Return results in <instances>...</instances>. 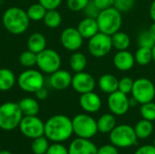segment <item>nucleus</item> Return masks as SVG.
<instances>
[{
	"mask_svg": "<svg viewBox=\"0 0 155 154\" xmlns=\"http://www.w3.org/2000/svg\"><path fill=\"white\" fill-rule=\"evenodd\" d=\"M5 28L13 34H21L25 33L30 23L26 11L20 7L13 6L6 9L2 18Z\"/></svg>",
	"mask_w": 155,
	"mask_h": 154,
	"instance_id": "obj_2",
	"label": "nucleus"
},
{
	"mask_svg": "<svg viewBox=\"0 0 155 154\" xmlns=\"http://www.w3.org/2000/svg\"><path fill=\"white\" fill-rule=\"evenodd\" d=\"M140 113L143 119L151 122L155 121V103L153 102H149L141 104Z\"/></svg>",
	"mask_w": 155,
	"mask_h": 154,
	"instance_id": "obj_33",
	"label": "nucleus"
},
{
	"mask_svg": "<svg viewBox=\"0 0 155 154\" xmlns=\"http://www.w3.org/2000/svg\"><path fill=\"white\" fill-rule=\"evenodd\" d=\"M131 93L140 104L153 102L155 97L154 84L148 78H138L134 82Z\"/></svg>",
	"mask_w": 155,
	"mask_h": 154,
	"instance_id": "obj_9",
	"label": "nucleus"
},
{
	"mask_svg": "<svg viewBox=\"0 0 155 154\" xmlns=\"http://www.w3.org/2000/svg\"><path fill=\"white\" fill-rule=\"evenodd\" d=\"M0 154H13V153H12V152H10L9 151L3 150V151H0Z\"/></svg>",
	"mask_w": 155,
	"mask_h": 154,
	"instance_id": "obj_49",
	"label": "nucleus"
},
{
	"mask_svg": "<svg viewBox=\"0 0 155 154\" xmlns=\"http://www.w3.org/2000/svg\"><path fill=\"white\" fill-rule=\"evenodd\" d=\"M18 127L24 136L32 140L45 135V123L36 115L23 116Z\"/></svg>",
	"mask_w": 155,
	"mask_h": 154,
	"instance_id": "obj_11",
	"label": "nucleus"
},
{
	"mask_svg": "<svg viewBox=\"0 0 155 154\" xmlns=\"http://www.w3.org/2000/svg\"><path fill=\"white\" fill-rule=\"evenodd\" d=\"M134 154H155V147L153 145H144L139 148Z\"/></svg>",
	"mask_w": 155,
	"mask_h": 154,
	"instance_id": "obj_43",
	"label": "nucleus"
},
{
	"mask_svg": "<svg viewBox=\"0 0 155 154\" xmlns=\"http://www.w3.org/2000/svg\"><path fill=\"white\" fill-rule=\"evenodd\" d=\"M73 133L72 120L65 115H54L45 123V136L54 143L64 142Z\"/></svg>",
	"mask_w": 155,
	"mask_h": 154,
	"instance_id": "obj_1",
	"label": "nucleus"
},
{
	"mask_svg": "<svg viewBox=\"0 0 155 154\" xmlns=\"http://www.w3.org/2000/svg\"><path fill=\"white\" fill-rule=\"evenodd\" d=\"M18 103L7 102L0 105V128L4 131H12L19 126L23 118Z\"/></svg>",
	"mask_w": 155,
	"mask_h": 154,
	"instance_id": "obj_4",
	"label": "nucleus"
},
{
	"mask_svg": "<svg viewBox=\"0 0 155 154\" xmlns=\"http://www.w3.org/2000/svg\"><path fill=\"white\" fill-rule=\"evenodd\" d=\"M134 80L129 77V76H124L119 80V85H118V90L125 94L131 93L134 86Z\"/></svg>",
	"mask_w": 155,
	"mask_h": 154,
	"instance_id": "obj_35",
	"label": "nucleus"
},
{
	"mask_svg": "<svg viewBox=\"0 0 155 154\" xmlns=\"http://www.w3.org/2000/svg\"><path fill=\"white\" fill-rule=\"evenodd\" d=\"M129 103H130V107L131 106H136L138 104V102L134 97H132L131 99H129Z\"/></svg>",
	"mask_w": 155,
	"mask_h": 154,
	"instance_id": "obj_47",
	"label": "nucleus"
},
{
	"mask_svg": "<svg viewBox=\"0 0 155 154\" xmlns=\"http://www.w3.org/2000/svg\"><path fill=\"white\" fill-rule=\"evenodd\" d=\"M152 38L153 39V41L155 42V22H153V24H152V25L150 26V28L148 29Z\"/></svg>",
	"mask_w": 155,
	"mask_h": 154,
	"instance_id": "obj_46",
	"label": "nucleus"
},
{
	"mask_svg": "<svg viewBox=\"0 0 155 154\" xmlns=\"http://www.w3.org/2000/svg\"><path fill=\"white\" fill-rule=\"evenodd\" d=\"M17 84L23 91L35 93L40 88L44 87L45 78L41 72L28 68L20 74L17 78Z\"/></svg>",
	"mask_w": 155,
	"mask_h": 154,
	"instance_id": "obj_7",
	"label": "nucleus"
},
{
	"mask_svg": "<svg viewBox=\"0 0 155 154\" xmlns=\"http://www.w3.org/2000/svg\"><path fill=\"white\" fill-rule=\"evenodd\" d=\"M45 154H69L68 153V149L61 144L60 143H55L52 145L49 146L47 152Z\"/></svg>",
	"mask_w": 155,
	"mask_h": 154,
	"instance_id": "obj_38",
	"label": "nucleus"
},
{
	"mask_svg": "<svg viewBox=\"0 0 155 154\" xmlns=\"http://www.w3.org/2000/svg\"><path fill=\"white\" fill-rule=\"evenodd\" d=\"M84 14H85V15H86L87 17L96 18V17L98 16L99 13H100V10L95 6V5L93 3V1L90 0L89 4H88L87 6L84 8Z\"/></svg>",
	"mask_w": 155,
	"mask_h": 154,
	"instance_id": "obj_39",
	"label": "nucleus"
},
{
	"mask_svg": "<svg viewBox=\"0 0 155 154\" xmlns=\"http://www.w3.org/2000/svg\"><path fill=\"white\" fill-rule=\"evenodd\" d=\"M97 147L89 139L77 138L69 145V154H97Z\"/></svg>",
	"mask_w": 155,
	"mask_h": 154,
	"instance_id": "obj_16",
	"label": "nucleus"
},
{
	"mask_svg": "<svg viewBox=\"0 0 155 154\" xmlns=\"http://www.w3.org/2000/svg\"><path fill=\"white\" fill-rule=\"evenodd\" d=\"M43 20L47 27L56 28L62 23V15L56 9L47 10Z\"/></svg>",
	"mask_w": 155,
	"mask_h": 154,
	"instance_id": "obj_29",
	"label": "nucleus"
},
{
	"mask_svg": "<svg viewBox=\"0 0 155 154\" xmlns=\"http://www.w3.org/2000/svg\"><path fill=\"white\" fill-rule=\"evenodd\" d=\"M72 123L74 133L79 138L91 139L98 132L97 121L86 113L75 115L72 120Z\"/></svg>",
	"mask_w": 155,
	"mask_h": 154,
	"instance_id": "obj_6",
	"label": "nucleus"
},
{
	"mask_svg": "<svg viewBox=\"0 0 155 154\" xmlns=\"http://www.w3.org/2000/svg\"><path fill=\"white\" fill-rule=\"evenodd\" d=\"M114 64L115 68L122 72H127L131 70L135 64L134 55L128 50L118 51L114 56Z\"/></svg>",
	"mask_w": 155,
	"mask_h": 154,
	"instance_id": "obj_18",
	"label": "nucleus"
},
{
	"mask_svg": "<svg viewBox=\"0 0 155 154\" xmlns=\"http://www.w3.org/2000/svg\"><path fill=\"white\" fill-rule=\"evenodd\" d=\"M135 5V0H114V7L122 12L130 11Z\"/></svg>",
	"mask_w": 155,
	"mask_h": 154,
	"instance_id": "obj_37",
	"label": "nucleus"
},
{
	"mask_svg": "<svg viewBox=\"0 0 155 154\" xmlns=\"http://www.w3.org/2000/svg\"><path fill=\"white\" fill-rule=\"evenodd\" d=\"M87 48L92 56L96 58L104 57L112 51V37L109 34L98 32L89 39Z\"/></svg>",
	"mask_w": 155,
	"mask_h": 154,
	"instance_id": "obj_8",
	"label": "nucleus"
},
{
	"mask_svg": "<svg viewBox=\"0 0 155 154\" xmlns=\"http://www.w3.org/2000/svg\"><path fill=\"white\" fill-rule=\"evenodd\" d=\"M96 20L99 31L109 35L120 31L123 25L122 13L114 6L100 11Z\"/></svg>",
	"mask_w": 155,
	"mask_h": 154,
	"instance_id": "obj_3",
	"label": "nucleus"
},
{
	"mask_svg": "<svg viewBox=\"0 0 155 154\" xmlns=\"http://www.w3.org/2000/svg\"><path fill=\"white\" fill-rule=\"evenodd\" d=\"M107 105L113 114L122 116L129 111V98L127 94L117 90L109 94L107 99Z\"/></svg>",
	"mask_w": 155,
	"mask_h": 154,
	"instance_id": "obj_12",
	"label": "nucleus"
},
{
	"mask_svg": "<svg viewBox=\"0 0 155 154\" xmlns=\"http://www.w3.org/2000/svg\"><path fill=\"white\" fill-rule=\"evenodd\" d=\"M18 105L22 111L24 116H34L37 115L39 112V103L38 102L31 97L23 98L18 102Z\"/></svg>",
	"mask_w": 155,
	"mask_h": 154,
	"instance_id": "obj_22",
	"label": "nucleus"
},
{
	"mask_svg": "<svg viewBox=\"0 0 155 154\" xmlns=\"http://www.w3.org/2000/svg\"><path fill=\"white\" fill-rule=\"evenodd\" d=\"M37 61V54L30 50L24 51L19 55V62L20 64L26 68H32L36 64Z\"/></svg>",
	"mask_w": 155,
	"mask_h": 154,
	"instance_id": "obj_32",
	"label": "nucleus"
},
{
	"mask_svg": "<svg viewBox=\"0 0 155 154\" xmlns=\"http://www.w3.org/2000/svg\"><path fill=\"white\" fill-rule=\"evenodd\" d=\"M77 29L84 39H90L98 32H100L96 18L87 16L80 21Z\"/></svg>",
	"mask_w": 155,
	"mask_h": 154,
	"instance_id": "obj_19",
	"label": "nucleus"
},
{
	"mask_svg": "<svg viewBox=\"0 0 155 154\" xmlns=\"http://www.w3.org/2000/svg\"><path fill=\"white\" fill-rule=\"evenodd\" d=\"M135 63L142 66L148 65L153 61V51L149 47H139L134 54Z\"/></svg>",
	"mask_w": 155,
	"mask_h": 154,
	"instance_id": "obj_28",
	"label": "nucleus"
},
{
	"mask_svg": "<svg viewBox=\"0 0 155 154\" xmlns=\"http://www.w3.org/2000/svg\"><path fill=\"white\" fill-rule=\"evenodd\" d=\"M71 85L75 92L82 94L94 91L96 83L94 78L90 74L83 71V72L75 73V74L72 78Z\"/></svg>",
	"mask_w": 155,
	"mask_h": 154,
	"instance_id": "obj_14",
	"label": "nucleus"
},
{
	"mask_svg": "<svg viewBox=\"0 0 155 154\" xmlns=\"http://www.w3.org/2000/svg\"><path fill=\"white\" fill-rule=\"evenodd\" d=\"M69 64L74 73L83 72L87 65V58L83 53L74 52L70 57Z\"/></svg>",
	"mask_w": 155,
	"mask_h": 154,
	"instance_id": "obj_27",
	"label": "nucleus"
},
{
	"mask_svg": "<svg viewBox=\"0 0 155 154\" xmlns=\"http://www.w3.org/2000/svg\"><path fill=\"white\" fill-rule=\"evenodd\" d=\"M134 132L138 139H146L152 135L153 132V125L151 121L143 119L136 123Z\"/></svg>",
	"mask_w": 155,
	"mask_h": 154,
	"instance_id": "obj_26",
	"label": "nucleus"
},
{
	"mask_svg": "<svg viewBox=\"0 0 155 154\" xmlns=\"http://www.w3.org/2000/svg\"><path fill=\"white\" fill-rule=\"evenodd\" d=\"M35 93L36 94V97H37L39 100H45V99L47 98V96H48V91H47V89H45V87L40 88V89L37 90Z\"/></svg>",
	"mask_w": 155,
	"mask_h": 154,
	"instance_id": "obj_44",
	"label": "nucleus"
},
{
	"mask_svg": "<svg viewBox=\"0 0 155 154\" xmlns=\"http://www.w3.org/2000/svg\"><path fill=\"white\" fill-rule=\"evenodd\" d=\"M62 1L63 0H38V3H40L46 10H53L57 9L62 4Z\"/></svg>",
	"mask_w": 155,
	"mask_h": 154,
	"instance_id": "obj_40",
	"label": "nucleus"
},
{
	"mask_svg": "<svg viewBox=\"0 0 155 154\" xmlns=\"http://www.w3.org/2000/svg\"><path fill=\"white\" fill-rule=\"evenodd\" d=\"M90 0H67V7L73 12L84 11Z\"/></svg>",
	"mask_w": 155,
	"mask_h": 154,
	"instance_id": "obj_36",
	"label": "nucleus"
},
{
	"mask_svg": "<svg viewBox=\"0 0 155 154\" xmlns=\"http://www.w3.org/2000/svg\"><path fill=\"white\" fill-rule=\"evenodd\" d=\"M153 146L155 147V140H154V143H153Z\"/></svg>",
	"mask_w": 155,
	"mask_h": 154,
	"instance_id": "obj_50",
	"label": "nucleus"
},
{
	"mask_svg": "<svg viewBox=\"0 0 155 154\" xmlns=\"http://www.w3.org/2000/svg\"><path fill=\"white\" fill-rule=\"evenodd\" d=\"M110 142L113 145L119 148H128L137 142V136L134 128L128 124H121L115 126L109 135Z\"/></svg>",
	"mask_w": 155,
	"mask_h": 154,
	"instance_id": "obj_5",
	"label": "nucleus"
},
{
	"mask_svg": "<svg viewBox=\"0 0 155 154\" xmlns=\"http://www.w3.org/2000/svg\"><path fill=\"white\" fill-rule=\"evenodd\" d=\"M97 154H119L116 146L113 144H106L97 150Z\"/></svg>",
	"mask_w": 155,
	"mask_h": 154,
	"instance_id": "obj_42",
	"label": "nucleus"
},
{
	"mask_svg": "<svg viewBox=\"0 0 155 154\" xmlns=\"http://www.w3.org/2000/svg\"><path fill=\"white\" fill-rule=\"evenodd\" d=\"M92 1L100 11L114 6V0H92Z\"/></svg>",
	"mask_w": 155,
	"mask_h": 154,
	"instance_id": "obj_41",
	"label": "nucleus"
},
{
	"mask_svg": "<svg viewBox=\"0 0 155 154\" xmlns=\"http://www.w3.org/2000/svg\"><path fill=\"white\" fill-rule=\"evenodd\" d=\"M152 51H153V61L155 63V44L153 46Z\"/></svg>",
	"mask_w": 155,
	"mask_h": 154,
	"instance_id": "obj_48",
	"label": "nucleus"
},
{
	"mask_svg": "<svg viewBox=\"0 0 155 154\" xmlns=\"http://www.w3.org/2000/svg\"><path fill=\"white\" fill-rule=\"evenodd\" d=\"M27 48L36 54L45 50L46 48V39L45 35L40 33L32 34L27 40Z\"/></svg>",
	"mask_w": 155,
	"mask_h": 154,
	"instance_id": "obj_21",
	"label": "nucleus"
},
{
	"mask_svg": "<svg viewBox=\"0 0 155 154\" xmlns=\"http://www.w3.org/2000/svg\"><path fill=\"white\" fill-rule=\"evenodd\" d=\"M46 11L47 10L40 3H37V4H34L30 5L28 9L26 10V14L30 20L40 21L44 19Z\"/></svg>",
	"mask_w": 155,
	"mask_h": 154,
	"instance_id": "obj_30",
	"label": "nucleus"
},
{
	"mask_svg": "<svg viewBox=\"0 0 155 154\" xmlns=\"http://www.w3.org/2000/svg\"><path fill=\"white\" fill-rule=\"evenodd\" d=\"M62 60L59 54L54 49H45L37 54L36 65L42 73L51 74L61 67Z\"/></svg>",
	"mask_w": 155,
	"mask_h": 154,
	"instance_id": "obj_10",
	"label": "nucleus"
},
{
	"mask_svg": "<svg viewBox=\"0 0 155 154\" xmlns=\"http://www.w3.org/2000/svg\"><path fill=\"white\" fill-rule=\"evenodd\" d=\"M49 146L50 145L48 143V139L45 135H43L35 139H33L31 150L34 154H45Z\"/></svg>",
	"mask_w": 155,
	"mask_h": 154,
	"instance_id": "obj_31",
	"label": "nucleus"
},
{
	"mask_svg": "<svg viewBox=\"0 0 155 154\" xmlns=\"http://www.w3.org/2000/svg\"><path fill=\"white\" fill-rule=\"evenodd\" d=\"M72 74L66 70H57L50 74L49 84L52 88L57 91L67 89L72 84Z\"/></svg>",
	"mask_w": 155,
	"mask_h": 154,
	"instance_id": "obj_17",
	"label": "nucleus"
},
{
	"mask_svg": "<svg viewBox=\"0 0 155 154\" xmlns=\"http://www.w3.org/2000/svg\"><path fill=\"white\" fill-rule=\"evenodd\" d=\"M119 80L113 74H104L100 76L98 80V86L100 90L105 93H112L118 90Z\"/></svg>",
	"mask_w": 155,
	"mask_h": 154,
	"instance_id": "obj_20",
	"label": "nucleus"
},
{
	"mask_svg": "<svg viewBox=\"0 0 155 154\" xmlns=\"http://www.w3.org/2000/svg\"><path fill=\"white\" fill-rule=\"evenodd\" d=\"M60 41L64 48L71 52H76L82 47L84 38L77 28L67 27L61 33Z\"/></svg>",
	"mask_w": 155,
	"mask_h": 154,
	"instance_id": "obj_13",
	"label": "nucleus"
},
{
	"mask_svg": "<svg viewBox=\"0 0 155 154\" xmlns=\"http://www.w3.org/2000/svg\"><path fill=\"white\" fill-rule=\"evenodd\" d=\"M79 104L84 112L88 113H94L101 109L102 100L97 93L92 91L81 94L79 98Z\"/></svg>",
	"mask_w": 155,
	"mask_h": 154,
	"instance_id": "obj_15",
	"label": "nucleus"
},
{
	"mask_svg": "<svg viewBox=\"0 0 155 154\" xmlns=\"http://www.w3.org/2000/svg\"><path fill=\"white\" fill-rule=\"evenodd\" d=\"M112 37V43H113V47H114L117 51H123V50H127L130 47L131 44V38L129 34H127L124 32L118 31L114 33Z\"/></svg>",
	"mask_w": 155,
	"mask_h": 154,
	"instance_id": "obj_24",
	"label": "nucleus"
},
{
	"mask_svg": "<svg viewBox=\"0 0 155 154\" xmlns=\"http://www.w3.org/2000/svg\"><path fill=\"white\" fill-rule=\"evenodd\" d=\"M116 126V120L114 114L105 113L103 114L97 121L98 132L102 133H110Z\"/></svg>",
	"mask_w": 155,
	"mask_h": 154,
	"instance_id": "obj_25",
	"label": "nucleus"
},
{
	"mask_svg": "<svg viewBox=\"0 0 155 154\" xmlns=\"http://www.w3.org/2000/svg\"><path fill=\"white\" fill-rule=\"evenodd\" d=\"M150 15H151V18L153 19V21L155 22V0H153L151 4V6H150Z\"/></svg>",
	"mask_w": 155,
	"mask_h": 154,
	"instance_id": "obj_45",
	"label": "nucleus"
},
{
	"mask_svg": "<svg viewBox=\"0 0 155 154\" xmlns=\"http://www.w3.org/2000/svg\"><path fill=\"white\" fill-rule=\"evenodd\" d=\"M17 80L14 73L6 68L0 69V91L5 92L11 90Z\"/></svg>",
	"mask_w": 155,
	"mask_h": 154,
	"instance_id": "obj_23",
	"label": "nucleus"
},
{
	"mask_svg": "<svg viewBox=\"0 0 155 154\" xmlns=\"http://www.w3.org/2000/svg\"><path fill=\"white\" fill-rule=\"evenodd\" d=\"M137 44L139 47H149L153 48L155 44V42L152 38L148 30H143L139 33L137 36Z\"/></svg>",
	"mask_w": 155,
	"mask_h": 154,
	"instance_id": "obj_34",
	"label": "nucleus"
}]
</instances>
